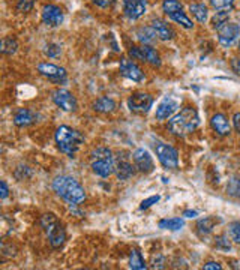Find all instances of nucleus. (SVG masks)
<instances>
[{"mask_svg":"<svg viewBox=\"0 0 240 270\" xmlns=\"http://www.w3.org/2000/svg\"><path fill=\"white\" fill-rule=\"evenodd\" d=\"M54 192L69 204H80L86 200V191L77 179L71 176H59L53 180Z\"/></svg>","mask_w":240,"mask_h":270,"instance_id":"nucleus-1","label":"nucleus"},{"mask_svg":"<svg viewBox=\"0 0 240 270\" xmlns=\"http://www.w3.org/2000/svg\"><path fill=\"white\" fill-rule=\"evenodd\" d=\"M200 125V116L195 108L185 107L180 113L170 119L168 129L177 137H186L194 132Z\"/></svg>","mask_w":240,"mask_h":270,"instance_id":"nucleus-2","label":"nucleus"},{"mask_svg":"<svg viewBox=\"0 0 240 270\" xmlns=\"http://www.w3.org/2000/svg\"><path fill=\"white\" fill-rule=\"evenodd\" d=\"M54 140H56V144H57L60 152L71 156V158L78 152L80 146L84 143L83 134L78 132L77 129H72L71 126H66V125L57 128Z\"/></svg>","mask_w":240,"mask_h":270,"instance_id":"nucleus-3","label":"nucleus"},{"mask_svg":"<svg viewBox=\"0 0 240 270\" xmlns=\"http://www.w3.org/2000/svg\"><path fill=\"white\" fill-rule=\"evenodd\" d=\"M114 156L108 147H96L90 153V167L93 173L102 179L110 177L114 173Z\"/></svg>","mask_w":240,"mask_h":270,"instance_id":"nucleus-4","label":"nucleus"},{"mask_svg":"<svg viewBox=\"0 0 240 270\" xmlns=\"http://www.w3.org/2000/svg\"><path fill=\"white\" fill-rule=\"evenodd\" d=\"M41 227L47 233L48 242L53 249H60L66 240V231L54 213H45L41 216Z\"/></svg>","mask_w":240,"mask_h":270,"instance_id":"nucleus-5","label":"nucleus"},{"mask_svg":"<svg viewBox=\"0 0 240 270\" xmlns=\"http://www.w3.org/2000/svg\"><path fill=\"white\" fill-rule=\"evenodd\" d=\"M155 153H156L158 161L161 162V165L164 168L176 170L179 167V153L173 146L165 144L162 141H158L155 144Z\"/></svg>","mask_w":240,"mask_h":270,"instance_id":"nucleus-6","label":"nucleus"},{"mask_svg":"<svg viewBox=\"0 0 240 270\" xmlns=\"http://www.w3.org/2000/svg\"><path fill=\"white\" fill-rule=\"evenodd\" d=\"M53 102L66 113H74L77 110V99L66 89H57L53 92Z\"/></svg>","mask_w":240,"mask_h":270,"instance_id":"nucleus-7","label":"nucleus"},{"mask_svg":"<svg viewBox=\"0 0 240 270\" xmlns=\"http://www.w3.org/2000/svg\"><path fill=\"white\" fill-rule=\"evenodd\" d=\"M153 105V98L149 93L137 92L132 93L128 99V107L134 113H147Z\"/></svg>","mask_w":240,"mask_h":270,"instance_id":"nucleus-8","label":"nucleus"},{"mask_svg":"<svg viewBox=\"0 0 240 270\" xmlns=\"http://www.w3.org/2000/svg\"><path fill=\"white\" fill-rule=\"evenodd\" d=\"M38 72L42 77L48 78L50 81H53L56 84L66 81V69L60 68L57 65H53V63H39L38 65Z\"/></svg>","mask_w":240,"mask_h":270,"instance_id":"nucleus-9","label":"nucleus"},{"mask_svg":"<svg viewBox=\"0 0 240 270\" xmlns=\"http://www.w3.org/2000/svg\"><path fill=\"white\" fill-rule=\"evenodd\" d=\"M132 161H134V165L138 171L147 174V173H152L153 168H155V164H153V158L150 156V153L147 152L146 149H137L134 155H132Z\"/></svg>","mask_w":240,"mask_h":270,"instance_id":"nucleus-10","label":"nucleus"},{"mask_svg":"<svg viewBox=\"0 0 240 270\" xmlns=\"http://www.w3.org/2000/svg\"><path fill=\"white\" fill-rule=\"evenodd\" d=\"M119 68H120V72H122V75L126 77L131 81L140 83L144 78V74H143L141 68L137 63H134L132 60H129L128 57H122V59H120Z\"/></svg>","mask_w":240,"mask_h":270,"instance_id":"nucleus-11","label":"nucleus"},{"mask_svg":"<svg viewBox=\"0 0 240 270\" xmlns=\"http://www.w3.org/2000/svg\"><path fill=\"white\" fill-rule=\"evenodd\" d=\"M240 35V26L236 23H227L218 30V41L222 47H230Z\"/></svg>","mask_w":240,"mask_h":270,"instance_id":"nucleus-12","label":"nucleus"},{"mask_svg":"<svg viewBox=\"0 0 240 270\" xmlns=\"http://www.w3.org/2000/svg\"><path fill=\"white\" fill-rule=\"evenodd\" d=\"M41 18H42V23L45 26H50V27H57L62 24L63 21V12L59 6L56 5H45L42 8V14H41Z\"/></svg>","mask_w":240,"mask_h":270,"instance_id":"nucleus-13","label":"nucleus"},{"mask_svg":"<svg viewBox=\"0 0 240 270\" xmlns=\"http://www.w3.org/2000/svg\"><path fill=\"white\" fill-rule=\"evenodd\" d=\"M147 9V0H123V11L129 20H138Z\"/></svg>","mask_w":240,"mask_h":270,"instance_id":"nucleus-14","label":"nucleus"},{"mask_svg":"<svg viewBox=\"0 0 240 270\" xmlns=\"http://www.w3.org/2000/svg\"><path fill=\"white\" fill-rule=\"evenodd\" d=\"M179 108V101L173 96H165L159 105L156 107V113H155V117L158 120H165V119H170Z\"/></svg>","mask_w":240,"mask_h":270,"instance_id":"nucleus-15","label":"nucleus"},{"mask_svg":"<svg viewBox=\"0 0 240 270\" xmlns=\"http://www.w3.org/2000/svg\"><path fill=\"white\" fill-rule=\"evenodd\" d=\"M114 173L119 180H128L131 176H134V167L126 156L119 155V158L114 162Z\"/></svg>","mask_w":240,"mask_h":270,"instance_id":"nucleus-16","label":"nucleus"},{"mask_svg":"<svg viewBox=\"0 0 240 270\" xmlns=\"http://www.w3.org/2000/svg\"><path fill=\"white\" fill-rule=\"evenodd\" d=\"M38 122V114L29 108H20L14 116V125L18 128H26Z\"/></svg>","mask_w":240,"mask_h":270,"instance_id":"nucleus-17","label":"nucleus"},{"mask_svg":"<svg viewBox=\"0 0 240 270\" xmlns=\"http://www.w3.org/2000/svg\"><path fill=\"white\" fill-rule=\"evenodd\" d=\"M152 27L155 29V32L158 35V38L161 41H170L176 36V32H174V29L164 20H159V18H155L152 21Z\"/></svg>","mask_w":240,"mask_h":270,"instance_id":"nucleus-18","label":"nucleus"},{"mask_svg":"<svg viewBox=\"0 0 240 270\" xmlns=\"http://www.w3.org/2000/svg\"><path fill=\"white\" fill-rule=\"evenodd\" d=\"M210 126H212V129L221 137H225L231 132V125L228 122V119L221 113H218L212 117V120H210Z\"/></svg>","mask_w":240,"mask_h":270,"instance_id":"nucleus-19","label":"nucleus"},{"mask_svg":"<svg viewBox=\"0 0 240 270\" xmlns=\"http://www.w3.org/2000/svg\"><path fill=\"white\" fill-rule=\"evenodd\" d=\"M116 107H117L116 101L108 96H101L93 104V110L98 113H113L116 110Z\"/></svg>","mask_w":240,"mask_h":270,"instance_id":"nucleus-20","label":"nucleus"},{"mask_svg":"<svg viewBox=\"0 0 240 270\" xmlns=\"http://www.w3.org/2000/svg\"><path fill=\"white\" fill-rule=\"evenodd\" d=\"M141 50H143L144 62L153 65V66H161V57H159V54L155 48H152L150 45H143Z\"/></svg>","mask_w":240,"mask_h":270,"instance_id":"nucleus-21","label":"nucleus"},{"mask_svg":"<svg viewBox=\"0 0 240 270\" xmlns=\"http://www.w3.org/2000/svg\"><path fill=\"white\" fill-rule=\"evenodd\" d=\"M137 36H138V41L143 42L144 45H149V44H152L155 39H156V32H155V29L152 26H146V27H141L138 29V32H137Z\"/></svg>","mask_w":240,"mask_h":270,"instance_id":"nucleus-22","label":"nucleus"},{"mask_svg":"<svg viewBox=\"0 0 240 270\" xmlns=\"http://www.w3.org/2000/svg\"><path fill=\"white\" fill-rule=\"evenodd\" d=\"M189 11L192 12V15L195 17V20L198 23H206L207 18H209V11H207V6L203 5V3H192L189 6Z\"/></svg>","mask_w":240,"mask_h":270,"instance_id":"nucleus-23","label":"nucleus"},{"mask_svg":"<svg viewBox=\"0 0 240 270\" xmlns=\"http://www.w3.org/2000/svg\"><path fill=\"white\" fill-rule=\"evenodd\" d=\"M129 267L132 270H144L147 267L141 252L138 249H132L131 254H129Z\"/></svg>","mask_w":240,"mask_h":270,"instance_id":"nucleus-24","label":"nucleus"},{"mask_svg":"<svg viewBox=\"0 0 240 270\" xmlns=\"http://www.w3.org/2000/svg\"><path fill=\"white\" fill-rule=\"evenodd\" d=\"M185 225L183 219L180 218H170V219H161L159 221V228L162 230H170V231H179L182 230Z\"/></svg>","mask_w":240,"mask_h":270,"instance_id":"nucleus-25","label":"nucleus"},{"mask_svg":"<svg viewBox=\"0 0 240 270\" xmlns=\"http://www.w3.org/2000/svg\"><path fill=\"white\" fill-rule=\"evenodd\" d=\"M174 23H177V24H180L182 27H185V29H192L194 27V23L191 21V18L183 12V11H179V12H173V14H170L168 15Z\"/></svg>","mask_w":240,"mask_h":270,"instance_id":"nucleus-26","label":"nucleus"},{"mask_svg":"<svg viewBox=\"0 0 240 270\" xmlns=\"http://www.w3.org/2000/svg\"><path fill=\"white\" fill-rule=\"evenodd\" d=\"M0 50H2V53L6 54V56H12L18 50V42L12 36H6V38L2 39V48Z\"/></svg>","mask_w":240,"mask_h":270,"instance_id":"nucleus-27","label":"nucleus"},{"mask_svg":"<svg viewBox=\"0 0 240 270\" xmlns=\"http://www.w3.org/2000/svg\"><path fill=\"white\" fill-rule=\"evenodd\" d=\"M215 224H216V219L215 218L207 216V218H203V219L198 221L197 228H198V231L201 234H209V233H212V230L215 228Z\"/></svg>","mask_w":240,"mask_h":270,"instance_id":"nucleus-28","label":"nucleus"},{"mask_svg":"<svg viewBox=\"0 0 240 270\" xmlns=\"http://www.w3.org/2000/svg\"><path fill=\"white\" fill-rule=\"evenodd\" d=\"M227 194L234 197V198H240V177H231L227 183Z\"/></svg>","mask_w":240,"mask_h":270,"instance_id":"nucleus-29","label":"nucleus"},{"mask_svg":"<svg viewBox=\"0 0 240 270\" xmlns=\"http://www.w3.org/2000/svg\"><path fill=\"white\" fill-rule=\"evenodd\" d=\"M182 3H180V0H164V3H162V11L170 15L173 12H179V11H182Z\"/></svg>","mask_w":240,"mask_h":270,"instance_id":"nucleus-30","label":"nucleus"},{"mask_svg":"<svg viewBox=\"0 0 240 270\" xmlns=\"http://www.w3.org/2000/svg\"><path fill=\"white\" fill-rule=\"evenodd\" d=\"M210 5L216 11H225L230 12L234 6V0H210Z\"/></svg>","mask_w":240,"mask_h":270,"instance_id":"nucleus-31","label":"nucleus"},{"mask_svg":"<svg viewBox=\"0 0 240 270\" xmlns=\"http://www.w3.org/2000/svg\"><path fill=\"white\" fill-rule=\"evenodd\" d=\"M228 14H230V12L218 11V12L213 15V18H212V26H213V29L219 30L221 27H224V26L228 23Z\"/></svg>","mask_w":240,"mask_h":270,"instance_id":"nucleus-32","label":"nucleus"},{"mask_svg":"<svg viewBox=\"0 0 240 270\" xmlns=\"http://www.w3.org/2000/svg\"><path fill=\"white\" fill-rule=\"evenodd\" d=\"M228 233L233 242L240 245V222H231L228 227Z\"/></svg>","mask_w":240,"mask_h":270,"instance_id":"nucleus-33","label":"nucleus"},{"mask_svg":"<svg viewBox=\"0 0 240 270\" xmlns=\"http://www.w3.org/2000/svg\"><path fill=\"white\" fill-rule=\"evenodd\" d=\"M35 2H36V0H18L17 11L18 12H23V14H27V12H30V11L33 9Z\"/></svg>","mask_w":240,"mask_h":270,"instance_id":"nucleus-34","label":"nucleus"},{"mask_svg":"<svg viewBox=\"0 0 240 270\" xmlns=\"http://www.w3.org/2000/svg\"><path fill=\"white\" fill-rule=\"evenodd\" d=\"M60 53H62V48L57 44H48L45 47V54L48 57H57V56H60Z\"/></svg>","mask_w":240,"mask_h":270,"instance_id":"nucleus-35","label":"nucleus"},{"mask_svg":"<svg viewBox=\"0 0 240 270\" xmlns=\"http://www.w3.org/2000/svg\"><path fill=\"white\" fill-rule=\"evenodd\" d=\"M159 200H161V197H159V195H152V197H149V198H146V200H143V201H141L140 209H141V210H146V209H149L150 206L156 204Z\"/></svg>","mask_w":240,"mask_h":270,"instance_id":"nucleus-36","label":"nucleus"},{"mask_svg":"<svg viewBox=\"0 0 240 270\" xmlns=\"http://www.w3.org/2000/svg\"><path fill=\"white\" fill-rule=\"evenodd\" d=\"M216 248H218V249H224V251H230V249H231V245H230L228 239H227L225 236L216 237Z\"/></svg>","mask_w":240,"mask_h":270,"instance_id":"nucleus-37","label":"nucleus"},{"mask_svg":"<svg viewBox=\"0 0 240 270\" xmlns=\"http://www.w3.org/2000/svg\"><path fill=\"white\" fill-rule=\"evenodd\" d=\"M129 56H131L132 59H138V60H143V62H144L141 47H131V48H129Z\"/></svg>","mask_w":240,"mask_h":270,"instance_id":"nucleus-38","label":"nucleus"},{"mask_svg":"<svg viewBox=\"0 0 240 270\" xmlns=\"http://www.w3.org/2000/svg\"><path fill=\"white\" fill-rule=\"evenodd\" d=\"M8 195H9V189H8V185H6V182H5V180H2V182H0V198H2V200H5V198H8Z\"/></svg>","mask_w":240,"mask_h":270,"instance_id":"nucleus-39","label":"nucleus"},{"mask_svg":"<svg viewBox=\"0 0 240 270\" xmlns=\"http://www.w3.org/2000/svg\"><path fill=\"white\" fill-rule=\"evenodd\" d=\"M203 269H204V270H221L222 266H221L219 263H216V261H209V263H206V264L203 266Z\"/></svg>","mask_w":240,"mask_h":270,"instance_id":"nucleus-40","label":"nucleus"},{"mask_svg":"<svg viewBox=\"0 0 240 270\" xmlns=\"http://www.w3.org/2000/svg\"><path fill=\"white\" fill-rule=\"evenodd\" d=\"M152 267H153V269H162V267H164V258H162V255L153 257V260H152Z\"/></svg>","mask_w":240,"mask_h":270,"instance_id":"nucleus-41","label":"nucleus"},{"mask_svg":"<svg viewBox=\"0 0 240 270\" xmlns=\"http://www.w3.org/2000/svg\"><path fill=\"white\" fill-rule=\"evenodd\" d=\"M93 3L99 8H108L114 3V0H93Z\"/></svg>","mask_w":240,"mask_h":270,"instance_id":"nucleus-42","label":"nucleus"},{"mask_svg":"<svg viewBox=\"0 0 240 270\" xmlns=\"http://www.w3.org/2000/svg\"><path fill=\"white\" fill-rule=\"evenodd\" d=\"M233 125H234V129L237 134H240V113H236L233 116Z\"/></svg>","mask_w":240,"mask_h":270,"instance_id":"nucleus-43","label":"nucleus"},{"mask_svg":"<svg viewBox=\"0 0 240 270\" xmlns=\"http://www.w3.org/2000/svg\"><path fill=\"white\" fill-rule=\"evenodd\" d=\"M231 69L240 75V59H231Z\"/></svg>","mask_w":240,"mask_h":270,"instance_id":"nucleus-44","label":"nucleus"},{"mask_svg":"<svg viewBox=\"0 0 240 270\" xmlns=\"http://www.w3.org/2000/svg\"><path fill=\"white\" fill-rule=\"evenodd\" d=\"M183 216L185 218H195V216H198V212H197V210H185Z\"/></svg>","mask_w":240,"mask_h":270,"instance_id":"nucleus-45","label":"nucleus"},{"mask_svg":"<svg viewBox=\"0 0 240 270\" xmlns=\"http://www.w3.org/2000/svg\"><path fill=\"white\" fill-rule=\"evenodd\" d=\"M239 50H240V45H239Z\"/></svg>","mask_w":240,"mask_h":270,"instance_id":"nucleus-46","label":"nucleus"}]
</instances>
